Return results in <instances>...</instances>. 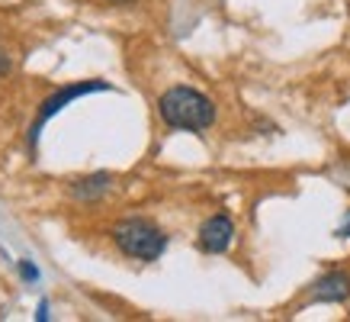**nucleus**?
Here are the masks:
<instances>
[{"label": "nucleus", "mask_w": 350, "mask_h": 322, "mask_svg": "<svg viewBox=\"0 0 350 322\" xmlns=\"http://www.w3.org/2000/svg\"><path fill=\"white\" fill-rule=\"evenodd\" d=\"M10 71H13V58L3 52V49H0V77H7Z\"/></svg>", "instance_id": "7"}, {"label": "nucleus", "mask_w": 350, "mask_h": 322, "mask_svg": "<svg viewBox=\"0 0 350 322\" xmlns=\"http://www.w3.org/2000/svg\"><path fill=\"white\" fill-rule=\"evenodd\" d=\"M158 116L167 129H180V132H206L215 123L219 110L206 94L196 87L177 84L167 87L158 100Z\"/></svg>", "instance_id": "1"}, {"label": "nucleus", "mask_w": 350, "mask_h": 322, "mask_svg": "<svg viewBox=\"0 0 350 322\" xmlns=\"http://www.w3.org/2000/svg\"><path fill=\"white\" fill-rule=\"evenodd\" d=\"M113 242L126 258H135V261H158L164 251H167V236L164 229L151 223V219H142V216H126L113 225Z\"/></svg>", "instance_id": "2"}, {"label": "nucleus", "mask_w": 350, "mask_h": 322, "mask_svg": "<svg viewBox=\"0 0 350 322\" xmlns=\"http://www.w3.org/2000/svg\"><path fill=\"white\" fill-rule=\"evenodd\" d=\"M350 300V274L328 271L312 284V303H347Z\"/></svg>", "instance_id": "5"}, {"label": "nucleus", "mask_w": 350, "mask_h": 322, "mask_svg": "<svg viewBox=\"0 0 350 322\" xmlns=\"http://www.w3.org/2000/svg\"><path fill=\"white\" fill-rule=\"evenodd\" d=\"M109 184H113L109 174H90L84 181L71 184V193H75L77 200H96V197H103V193L109 190Z\"/></svg>", "instance_id": "6"}, {"label": "nucleus", "mask_w": 350, "mask_h": 322, "mask_svg": "<svg viewBox=\"0 0 350 322\" xmlns=\"http://www.w3.org/2000/svg\"><path fill=\"white\" fill-rule=\"evenodd\" d=\"M103 90H113V87H109L107 81H77V84H64V87H58L55 94H49L42 103H39L36 123L29 126V149H36L39 132H42L45 123H49L55 113H62V110L68 107L71 100H77V97H87V94H103Z\"/></svg>", "instance_id": "3"}, {"label": "nucleus", "mask_w": 350, "mask_h": 322, "mask_svg": "<svg viewBox=\"0 0 350 322\" xmlns=\"http://www.w3.org/2000/svg\"><path fill=\"white\" fill-rule=\"evenodd\" d=\"M334 236H338V238H347V236H350V213H347V223L340 225V229L334 232Z\"/></svg>", "instance_id": "10"}, {"label": "nucleus", "mask_w": 350, "mask_h": 322, "mask_svg": "<svg viewBox=\"0 0 350 322\" xmlns=\"http://www.w3.org/2000/svg\"><path fill=\"white\" fill-rule=\"evenodd\" d=\"M107 3H116V7H129V3H135V0H107Z\"/></svg>", "instance_id": "11"}, {"label": "nucleus", "mask_w": 350, "mask_h": 322, "mask_svg": "<svg viewBox=\"0 0 350 322\" xmlns=\"http://www.w3.org/2000/svg\"><path fill=\"white\" fill-rule=\"evenodd\" d=\"M232 242H234L232 216L215 213V216H209V219L200 225V248L202 251H209V255H222V251H228Z\"/></svg>", "instance_id": "4"}, {"label": "nucleus", "mask_w": 350, "mask_h": 322, "mask_svg": "<svg viewBox=\"0 0 350 322\" xmlns=\"http://www.w3.org/2000/svg\"><path fill=\"white\" fill-rule=\"evenodd\" d=\"M36 319H39V322H45V319H49V303H39V312H36Z\"/></svg>", "instance_id": "9"}, {"label": "nucleus", "mask_w": 350, "mask_h": 322, "mask_svg": "<svg viewBox=\"0 0 350 322\" xmlns=\"http://www.w3.org/2000/svg\"><path fill=\"white\" fill-rule=\"evenodd\" d=\"M20 274L26 280H39V271H36V264H29V261H20Z\"/></svg>", "instance_id": "8"}]
</instances>
